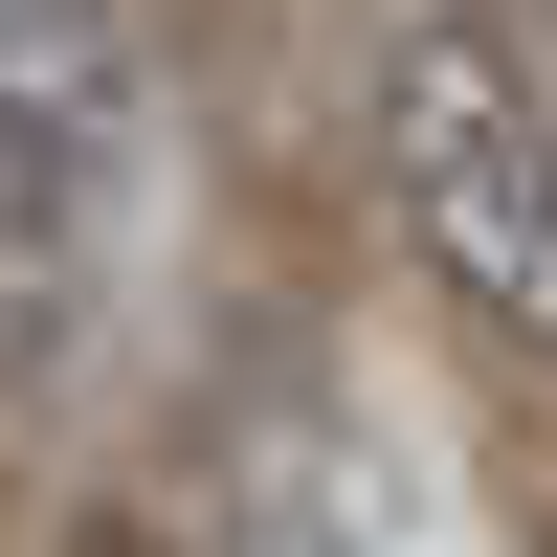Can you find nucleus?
<instances>
[{
  "instance_id": "1",
  "label": "nucleus",
  "mask_w": 557,
  "mask_h": 557,
  "mask_svg": "<svg viewBox=\"0 0 557 557\" xmlns=\"http://www.w3.org/2000/svg\"><path fill=\"white\" fill-rule=\"evenodd\" d=\"M380 201L469 335L557 357V45H535V0H380Z\"/></svg>"
},
{
  "instance_id": "2",
  "label": "nucleus",
  "mask_w": 557,
  "mask_h": 557,
  "mask_svg": "<svg viewBox=\"0 0 557 557\" xmlns=\"http://www.w3.org/2000/svg\"><path fill=\"white\" fill-rule=\"evenodd\" d=\"M67 557H201L178 513H67Z\"/></svg>"
},
{
  "instance_id": "3",
  "label": "nucleus",
  "mask_w": 557,
  "mask_h": 557,
  "mask_svg": "<svg viewBox=\"0 0 557 557\" xmlns=\"http://www.w3.org/2000/svg\"><path fill=\"white\" fill-rule=\"evenodd\" d=\"M535 557H557V535H535Z\"/></svg>"
}]
</instances>
